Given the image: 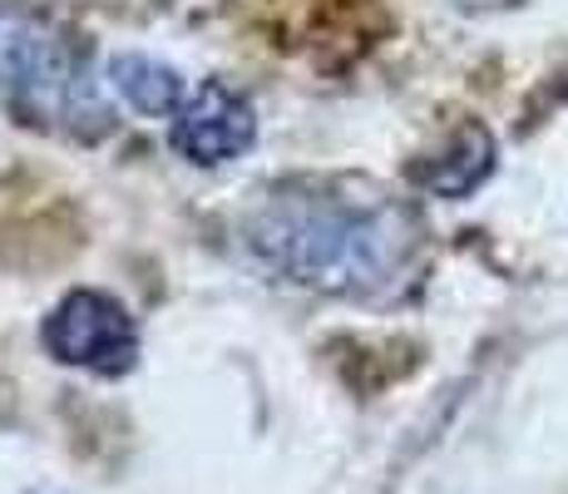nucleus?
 <instances>
[{
  "instance_id": "39448f33",
  "label": "nucleus",
  "mask_w": 568,
  "mask_h": 494,
  "mask_svg": "<svg viewBox=\"0 0 568 494\" xmlns=\"http://www.w3.org/2000/svg\"><path fill=\"white\" fill-rule=\"evenodd\" d=\"M489 169H495V139H489L485 124L469 119V124H460L450 139H445L440 153H430L425 163H415L410 179L435 198H469L479 183L489 179Z\"/></svg>"
},
{
  "instance_id": "7ed1b4c3",
  "label": "nucleus",
  "mask_w": 568,
  "mask_h": 494,
  "mask_svg": "<svg viewBox=\"0 0 568 494\" xmlns=\"http://www.w3.org/2000/svg\"><path fill=\"white\" fill-rule=\"evenodd\" d=\"M40 342L60 366L94 371V376H124L139 361V326L129 306L94 288L60 296L40 326Z\"/></svg>"
},
{
  "instance_id": "f03ea898",
  "label": "nucleus",
  "mask_w": 568,
  "mask_h": 494,
  "mask_svg": "<svg viewBox=\"0 0 568 494\" xmlns=\"http://www.w3.org/2000/svg\"><path fill=\"white\" fill-rule=\"evenodd\" d=\"M0 109L16 124L94 144L114 129L84 50L54 20L20 0H0Z\"/></svg>"
},
{
  "instance_id": "20e7f679",
  "label": "nucleus",
  "mask_w": 568,
  "mask_h": 494,
  "mask_svg": "<svg viewBox=\"0 0 568 494\" xmlns=\"http://www.w3.org/2000/svg\"><path fill=\"white\" fill-rule=\"evenodd\" d=\"M169 144L179 159L199 163V169H223L257 144V109L223 80H203L193 84L189 104L173 114Z\"/></svg>"
},
{
  "instance_id": "423d86ee",
  "label": "nucleus",
  "mask_w": 568,
  "mask_h": 494,
  "mask_svg": "<svg viewBox=\"0 0 568 494\" xmlns=\"http://www.w3.org/2000/svg\"><path fill=\"white\" fill-rule=\"evenodd\" d=\"M104 84L124 99L134 114H149V119H173L193 94L189 80H183L173 64L149 60V54H109Z\"/></svg>"
},
{
  "instance_id": "f257e3e1",
  "label": "nucleus",
  "mask_w": 568,
  "mask_h": 494,
  "mask_svg": "<svg viewBox=\"0 0 568 494\" xmlns=\"http://www.w3.org/2000/svg\"><path fill=\"white\" fill-rule=\"evenodd\" d=\"M425 223L410 203L346 193L342 183H282L257 193L243 248L277 282L322 296H396L425 262Z\"/></svg>"
}]
</instances>
